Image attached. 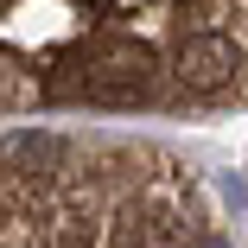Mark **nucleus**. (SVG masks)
I'll return each instance as SVG.
<instances>
[{"instance_id": "f03ea898", "label": "nucleus", "mask_w": 248, "mask_h": 248, "mask_svg": "<svg viewBox=\"0 0 248 248\" xmlns=\"http://www.w3.org/2000/svg\"><path fill=\"white\" fill-rule=\"evenodd\" d=\"M242 70H248L242 45L223 38V32H191V38H178V51H172V77L191 95H217V89L242 83Z\"/></svg>"}, {"instance_id": "f257e3e1", "label": "nucleus", "mask_w": 248, "mask_h": 248, "mask_svg": "<svg viewBox=\"0 0 248 248\" xmlns=\"http://www.w3.org/2000/svg\"><path fill=\"white\" fill-rule=\"evenodd\" d=\"M70 77L51 83V95H83V102H102V108H134L153 95V51L146 45H102L77 64H64Z\"/></svg>"}, {"instance_id": "7ed1b4c3", "label": "nucleus", "mask_w": 248, "mask_h": 248, "mask_svg": "<svg viewBox=\"0 0 248 248\" xmlns=\"http://www.w3.org/2000/svg\"><path fill=\"white\" fill-rule=\"evenodd\" d=\"M108 248H159V223L140 217V210H121L108 229Z\"/></svg>"}, {"instance_id": "20e7f679", "label": "nucleus", "mask_w": 248, "mask_h": 248, "mask_svg": "<svg viewBox=\"0 0 248 248\" xmlns=\"http://www.w3.org/2000/svg\"><path fill=\"white\" fill-rule=\"evenodd\" d=\"M26 95H32V77H26L13 58H0V108H19Z\"/></svg>"}]
</instances>
